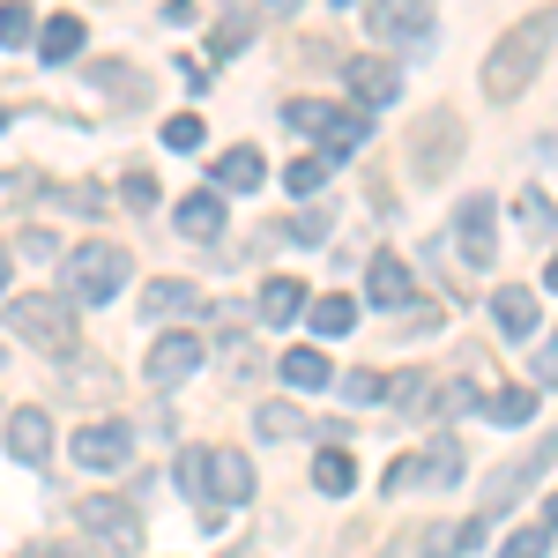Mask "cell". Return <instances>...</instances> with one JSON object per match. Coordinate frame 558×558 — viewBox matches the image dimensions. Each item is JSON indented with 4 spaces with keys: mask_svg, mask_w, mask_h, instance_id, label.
<instances>
[{
    "mask_svg": "<svg viewBox=\"0 0 558 558\" xmlns=\"http://www.w3.org/2000/svg\"><path fill=\"white\" fill-rule=\"evenodd\" d=\"M551 45H558V8H536L529 23H514L507 38L492 45V60H484V97H492V105H514L521 89L536 83V68L551 60Z\"/></svg>",
    "mask_w": 558,
    "mask_h": 558,
    "instance_id": "obj_1",
    "label": "cell"
},
{
    "mask_svg": "<svg viewBox=\"0 0 558 558\" xmlns=\"http://www.w3.org/2000/svg\"><path fill=\"white\" fill-rule=\"evenodd\" d=\"M134 260L128 246H112V239H83L75 254H68V305H112L128 291Z\"/></svg>",
    "mask_w": 558,
    "mask_h": 558,
    "instance_id": "obj_2",
    "label": "cell"
},
{
    "mask_svg": "<svg viewBox=\"0 0 558 558\" xmlns=\"http://www.w3.org/2000/svg\"><path fill=\"white\" fill-rule=\"evenodd\" d=\"M8 328L31 350H52V357H75V305L60 291H31V299H8Z\"/></svg>",
    "mask_w": 558,
    "mask_h": 558,
    "instance_id": "obj_3",
    "label": "cell"
},
{
    "mask_svg": "<svg viewBox=\"0 0 558 558\" xmlns=\"http://www.w3.org/2000/svg\"><path fill=\"white\" fill-rule=\"evenodd\" d=\"M75 529H83V536H97L112 558H128L134 544H142V514H134L128 499H105V492H89L83 507H75Z\"/></svg>",
    "mask_w": 558,
    "mask_h": 558,
    "instance_id": "obj_4",
    "label": "cell"
},
{
    "mask_svg": "<svg viewBox=\"0 0 558 558\" xmlns=\"http://www.w3.org/2000/svg\"><path fill=\"white\" fill-rule=\"evenodd\" d=\"M454 254L470 260V268L499 260V209H492V194H462V209H454Z\"/></svg>",
    "mask_w": 558,
    "mask_h": 558,
    "instance_id": "obj_5",
    "label": "cell"
},
{
    "mask_svg": "<svg viewBox=\"0 0 558 558\" xmlns=\"http://www.w3.org/2000/svg\"><path fill=\"white\" fill-rule=\"evenodd\" d=\"M202 336H186V328H165L157 343H149V357H142V373H149V387L165 395V387H179V380H194L202 373Z\"/></svg>",
    "mask_w": 558,
    "mask_h": 558,
    "instance_id": "obj_6",
    "label": "cell"
},
{
    "mask_svg": "<svg viewBox=\"0 0 558 558\" xmlns=\"http://www.w3.org/2000/svg\"><path fill=\"white\" fill-rule=\"evenodd\" d=\"M343 83H350V97H357V112H380V105L402 97V68H395L387 52H357V60H343Z\"/></svg>",
    "mask_w": 558,
    "mask_h": 558,
    "instance_id": "obj_7",
    "label": "cell"
},
{
    "mask_svg": "<svg viewBox=\"0 0 558 558\" xmlns=\"http://www.w3.org/2000/svg\"><path fill=\"white\" fill-rule=\"evenodd\" d=\"M128 454H134V425L128 417H97V425H83L75 432V462L83 470H128Z\"/></svg>",
    "mask_w": 558,
    "mask_h": 558,
    "instance_id": "obj_8",
    "label": "cell"
},
{
    "mask_svg": "<svg viewBox=\"0 0 558 558\" xmlns=\"http://www.w3.org/2000/svg\"><path fill=\"white\" fill-rule=\"evenodd\" d=\"M0 425H8V432H0L8 454H15L23 470H45V454H52V417H45V410H8Z\"/></svg>",
    "mask_w": 558,
    "mask_h": 558,
    "instance_id": "obj_9",
    "label": "cell"
},
{
    "mask_svg": "<svg viewBox=\"0 0 558 558\" xmlns=\"http://www.w3.org/2000/svg\"><path fill=\"white\" fill-rule=\"evenodd\" d=\"M365 31L380 45L417 52V45H432V8H365Z\"/></svg>",
    "mask_w": 558,
    "mask_h": 558,
    "instance_id": "obj_10",
    "label": "cell"
},
{
    "mask_svg": "<svg viewBox=\"0 0 558 558\" xmlns=\"http://www.w3.org/2000/svg\"><path fill=\"white\" fill-rule=\"evenodd\" d=\"M172 223H179V239H194V246H216V239H223V194H216V186H194V194H179Z\"/></svg>",
    "mask_w": 558,
    "mask_h": 558,
    "instance_id": "obj_11",
    "label": "cell"
},
{
    "mask_svg": "<svg viewBox=\"0 0 558 558\" xmlns=\"http://www.w3.org/2000/svg\"><path fill=\"white\" fill-rule=\"evenodd\" d=\"M209 499H223V507H246V499H254V462H246V447H209Z\"/></svg>",
    "mask_w": 558,
    "mask_h": 558,
    "instance_id": "obj_12",
    "label": "cell"
},
{
    "mask_svg": "<svg viewBox=\"0 0 558 558\" xmlns=\"http://www.w3.org/2000/svg\"><path fill=\"white\" fill-rule=\"evenodd\" d=\"M410 291H417L410 260H402V254H373V268H365V299L380 305V313H402V305H410Z\"/></svg>",
    "mask_w": 558,
    "mask_h": 558,
    "instance_id": "obj_13",
    "label": "cell"
},
{
    "mask_svg": "<svg viewBox=\"0 0 558 558\" xmlns=\"http://www.w3.org/2000/svg\"><path fill=\"white\" fill-rule=\"evenodd\" d=\"M492 320H499L507 343H529L536 320H544V305H536V291H521V283H499V291H492Z\"/></svg>",
    "mask_w": 558,
    "mask_h": 558,
    "instance_id": "obj_14",
    "label": "cell"
},
{
    "mask_svg": "<svg viewBox=\"0 0 558 558\" xmlns=\"http://www.w3.org/2000/svg\"><path fill=\"white\" fill-rule=\"evenodd\" d=\"M142 313L165 328V320H186V313H202V283H186V276H157L149 291H142Z\"/></svg>",
    "mask_w": 558,
    "mask_h": 558,
    "instance_id": "obj_15",
    "label": "cell"
},
{
    "mask_svg": "<svg viewBox=\"0 0 558 558\" xmlns=\"http://www.w3.org/2000/svg\"><path fill=\"white\" fill-rule=\"evenodd\" d=\"M260 179H268V157H260L254 142H239V149H223V157H216L209 186H216V194H254Z\"/></svg>",
    "mask_w": 558,
    "mask_h": 558,
    "instance_id": "obj_16",
    "label": "cell"
},
{
    "mask_svg": "<svg viewBox=\"0 0 558 558\" xmlns=\"http://www.w3.org/2000/svg\"><path fill=\"white\" fill-rule=\"evenodd\" d=\"M454 142H462L454 112H432L425 128H417V165H410V172H417V179H439V172H447V157H454Z\"/></svg>",
    "mask_w": 558,
    "mask_h": 558,
    "instance_id": "obj_17",
    "label": "cell"
},
{
    "mask_svg": "<svg viewBox=\"0 0 558 558\" xmlns=\"http://www.w3.org/2000/svg\"><path fill=\"white\" fill-rule=\"evenodd\" d=\"M283 120H291L299 134H313V142H336L350 112H343V105H328V97H283Z\"/></svg>",
    "mask_w": 558,
    "mask_h": 558,
    "instance_id": "obj_18",
    "label": "cell"
},
{
    "mask_svg": "<svg viewBox=\"0 0 558 558\" xmlns=\"http://www.w3.org/2000/svg\"><path fill=\"white\" fill-rule=\"evenodd\" d=\"M551 462H558V432H544V439H536V447L521 454L514 470H507V476H499V484H492V492H484V507H499V499H514L521 484H536V476L551 470Z\"/></svg>",
    "mask_w": 558,
    "mask_h": 558,
    "instance_id": "obj_19",
    "label": "cell"
},
{
    "mask_svg": "<svg viewBox=\"0 0 558 558\" xmlns=\"http://www.w3.org/2000/svg\"><path fill=\"white\" fill-rule=\"evenodd\" d=\"M305 305H313V291H305L299 276H268V283H260V320H268V328L305 320Z\"/></svg>",
    "mask_w": 558,
    "mask_h": 558,
    "instance_id": "obj_20",
    "label": "cell"
},
{
    "mask_svg": "<svg viewBox=\"0 0 558 558\" xmlns=\"http://www.w3.org/2000/svg\"><path fill=\"white\" fill-rule=\"evenodd\" d=\"M83 45H89L83 15H52V23L38 31V60H45V68H68V60H75Z\"/></svg>",
    "mask_w": 558,
    "mask_h": 558,
    "instance_id": "obj_21",
    "label": "cell"
},
{
    "mask_svg": "<svg viewBox=\"0 0 558 558\" xmlns=\"http://www.w3.org/2000/svg\"><path fill=\"white\" fill-rule=\"evenodd\" d=\"M89 89H97L105 105H142V97H149V83L134 75L128 60H105V68H89Z\"/></svg>",
    "mask_w": 558,
    "mask_h": 558,
    "instance_id": "obj_22",
    "label": "cell"
},
{
    "mask_svg": "<svg viewBox=\"0 0 558 558\" xmlns=\"http://www.w3.org/2000/svg\"><path fill=\"white\" fill-rule=\"evenodd\" d=\"M254 31H260L254 8H231V15H216V23H209V52H216V60H231V52L254 45Z\"/></svg>",
    "mask_w": 558,
    "mask_h": 558,
    "instance_id": "obj_23",
    "label": "cell"
},
{
    "mask_svg": "<svg viewBox=\"0 0 558 558\" xmlns=\"http://www.w3.org/2000/svg\"><path fill=\"white\" fill-rule=\"evenodd\" d=\"M305 320H313V336H328V343H336V336H350V328H357V299L328 291V299H313V305H305Z\"/></svg>",
    "mask_w": 558,
    "mask_h": 558,
    "instance_id": "obj_24",
    "label": "cell"
},
{
    "mask_svg": "<svg viewBox=\"0 0 558 558\" xmlns=\"http://www.w3.org/2000/svg\"><path fill=\"white\" fill-rule=\"evenodd\" d=\"M313 484H320L328 499H343L350 484H357V462H350V447H336V439H328V447L313 454Z\"/></svg>",
    "mask_w": 558,
    "mask_h": 558,
    "instance_id": "obj_25",
    "label": "cell"
},
{
    "mask_svg": "<svg viewBox=\"0 0 558 558\" xmlns=\"http://www.w3.org/2000/svg\"><path fill=\"white\" fill-rule=\"evenodd\" d=\"M417 462H425V484H462V439H454V432H439Z\"/></svg>",
    "mask_w": 558,
    "mask_h": 558,
    "instance_id": "obj_26",
    "label": "cell"
},
{
    "mask_svg": "<svg viewBox=\"0 0 558 558\" xmlns=\"http://www.w3.org/2000/svg\"><path fill=\"white\" fill-rule=\"evenodd\" d=\"M276 373H283V387H328V357L305 343V350H283V365H276Z\"/></svg>",
    "mask_w": 558,
    "mask_h": 558,
    "instance_id": "obj_27",
    "label": "cell"
},
{
    "mask_svg": "<svg viewBox=\"0 0 558 558\" xmlns=\"http://www.w3.org/2000/svg\"><path fill=\"white\" fill-rule=\"evenodd\" d=\"M484 410H492L499 425H536V387H499Z\"/></svg>",
    "mask_w": 558,
    "mask_h": 558,
    "instance_id": "obj_28",
    "label": "cell"
},
{
    "mask_svg": "<svg viewBox=\"0 0 558 558\" xmlns=\"http://www.w3.org/2000/svg\"><path fill=\"white\" fill-rule=\"evenodd\" d=\"M172 484L186 492V499H209V447H186L172 462Z\"/></svg>",
    "mask_w": 558,
    "mask_h": 558,
    "instance_id": "obj_29",
    "label": "cell"
},
{
    "mask_svg": "<svg viewBox=\"0 0 558 558\" xmlns=\"http://www.w3.org/2000/svg\"><path fill=\"white\" fill-rule=\"evenodd\" d=\"M514 216H521V231H529V239H551V231H558V209L544 202V194H536V186H521Z\"/></svg>",
    "mask_w": 558,
    "mask_h": 558,
    "instance_id": "obj_30",
    "label": "cell"
},
{
    "mask_svg": "<svg viewBox=\"0 0 558 558\" xmlns=\"http://www.w3.org/2000/svg\"><path fill=\"white\" fill-rule=\"evenodd\" d=\"M328 186V157H299V165H283V194H299V202H313Z\"/></svg>",
    "mask_w": 558,
    "mask_h": 558,
    "instance_id": "obj_31",
    "label": "cell"
},
{
    "mask_svg": "<svg viewBox=\"0 0 558 558\" xmlns=\"http://www.w3.org/2000/svg\"><path fill=\"white\" fill-rule=\"evenodd\" d=\"M254 425H260V439H299L305 417L291 410V402H260V417H254Z\"/></svg>",
    "mask_w": 558,
    "mask_h": 558,
    "instance_id": "obj_32",
    "label": "cell"
},
{
    "mask_svg": "<svg viewBox=\"0 0 558 558\" xmlns=\"http://www.w3.org/2000/svg\"><path fill=\"white\" fill-rule=\"evenodd\" d=\"M223 373L231 380H260V350L246 336H223Z\"/></svg>",
    "mask_w": 558,
    "mask_h": 558,
    "instance_id": "obj_33",
    "label": "cell"
},
{
    "mask_svg": "<svg viewBox=\"0 0 558 558\" xmlns=\"http://www.w3.org/2000/svg\"><path fill=\"white\" fill-rule=\"evenodd\" d=\"M544 544H551V529H544V521H529V529H514V536L499 544V558H544Z\"/></svg>",
    "mask_w": 558,
    "mask_h": 558,
    "instance_id": "obj_34",
    "label": "cell"
},
{
    "mask_svg": "<svg viewBox=\"0 0 558 558\" xmlns=\"http://www.w3.org/2000/svg\"><path fill=\"white\" fill-rule=\"evenodd\" d=\"M31 38H38L31 8H23V0H8V8H0V45H31Z\"/></svg>",
    "mask_w": 558,
    "mask_h": 558,
    "instance_id": "obj_35",
    "label": "cell"
},
{
    "mask_svg": "<svg viewBox=\"0 0 558 558\" xmlns=\"http://www.w3.org/2000/svg\"><path fill=\"white\" fill-rule=\"evenodd\" d=\"M417 484H425V462H417V454H395V462H387V492H395V499L417 492Z\"/></svg>",
    "mask_w": 558,
    "mask_h": 558,
    "instance_id": "obj_36",
    "label": "cell"
},
{
    "mask_svg": "<svg viewBox=\"0 0 558 558\" xmlns=\"http://www.w3.org/2000/svg\"><path fill=\"white\" fill-rule=\"evenodd\" d=\"M165 149H202V120L194 112H172L165 120Z\"/></svg>",
    "mask_w": 558,
    "mask_h": 558,
    "instance_id": "obj_37",
    "label": "cell"
},
{
    "mask_svg": "<svg viewBox=\"0 0 558 558\" xmlns=\"http://www.w3.org/2000/svg\"><path fill=\"white\" fill-rule=\"evenodd\" d=\"M120 202H128V209H157V179L128 172V179H120Z\"/></svg>",
    "mask_w": 558,
    "mask_h": 558,
    "instance_id": "obj_38",
    "label": "cell"
},
{
    "mask_svg": "<svg viewBox=\"0 0 558 558\" xmlns=\"http://www.w3.org/2000/svg\"><path fill=\"white\" fill-rule=\"evenodd\" d=\"M291 239H299V246H320V239H328V209H299L291 216Z\"/></svg>",
    "mask_w": 558,
    "mask_h": 558,
    "instance_id": "obj_39",
    "label": "cell"
},
{
    "mask_svg": "<svg viewBox=\"0 0 558 558\" xmlns=\"http://www.w3.org/2000/svg\"><path fill=\"white\" fill-rule=\"evenodd\" d=\"M380 395H387L380 373H350V380H343V402H380Z\"/></svg>",
    "mask_w": 558,
    "mask_h": 558,
    "instance_id": "obj_40",
    "label": "cell"
},
{
    "mask_svg": "<svg viewBox=\"0 0 558 558\" xmlns=\"http://www.w3.org/2000/svg\"><path fill=\"white\" fill-rule=\"evenodd\" d=\"M462 551V529H425V551L417 558H454Z\"/></svg>",
    "mask_w": 558,
    "mask_h": 558,
    "instance_id": "obj_41",
    "label": "cell"
},
{
    "mask_svg": "<svg viewBox=\"0 0 558 558\" xmlns=\"http://www.w3.org/2000/svg\"><path fill=\"white\" fill-rule=\"evenodd\" d=\"M529 365H536V387H558V336H551V343H544V350H536Z\"/></svg>",
    "mask_w": 558,
    "mask_h": 558,
    "instance_id": "obj_42",
    "label": "cell"
},
{
    "mask_svg": "<svg viewBox=\"0 0 558 558\" xmlns=\"http://www.w3.org/2000/svg\"><path fill=\"white\" fill-rule=\"evenodd\" d=\"M52 246H60L52 231H23V246H15V254H31V260H52Z\"/></svg>",
    "mask_w": 558,
    "mask_h": 558,
    "instance_id": "obj_43",
    "label": "cell"
},
{
    "mask_svg": "<svg viewBox=\"0 0 558 558\" xmlns=\"http://www.w3.org/2000/svg\"><path fill=\"white\" fill-rule=\"evenodd\" d=\"M172 68H179V83L194 89V97H202V89H209V68H202V60H172Z\"/></svg>",
    "mask_w": 558,
    "mask_h": 558,
    "instance_id": "obj_44",
    "label": "cell"
},
{
    "mask_svg": "<svg viewBox=\"0 0 558 558\" xmlns=\"http://www.w3.org/2000/svg\"><path fill=\"white\" fill-rule=\"evenodd\" d=\"M31 186H38L31 172H0V194H8V202H31Z\"/></svg>",
    "mask_w": 558,
    "mask_h": 558,
    "instance_id": "obj_45",
    "label": "cell"
},
{
    "mask_svg": "<svg viewBox=\"0 0 558 558\" xmlns=\"http://www.w3.org/2000/svg\"><path fill=\"white\" fill-rule=\"evenodd\" d=\"M8 276H15V246H0V291H8Z\"/></svg>",
    "mask_w": 558,
    "mask_h": 558,
    "instance_id": "obj_46",
    "label": "cell"
},
{
    "mask_svg": "<svg viewBox=\"0 0 558 558\" xmlns=\"http://www.w3.org/2000/svg\"><path fill=\"white\" fill-rule=\"evenodd\" d=\"M544 529H558V492H551V499H544Z\"/></svg>",
    "mask_w": 558,
    "mask_h": 558,
    "instance_id": "obj_47",
    "label": "cell"
},
{
    "mask_svg": "<svg viewBox=\"0 0 558 558\" xmlns=\"http://www.w3.org/2000/svg\"><path fill=\"white\" fill-rule=\"evenodd\" d=\"M223 558H260V544H231V551H223Z\"/></svg>",
    "mask_w": 558,
    "mask_h": 558,
    "instance_id": "obj_48",
    "label": "cell"
},
{
    "mask_svg": "<svg viewBox=\"0 0 558 558\" xmlns=\"http://www.w3.org/2000/svg\"><path fill=\"white\" fill-rule=\"evenodd\" d=\"M31 558H75V551H60V544H45V551H31Z\"/></svg>",
    "mask_w": 558,
    "mask_h": 558,
    "instance_id": "obj_49",
    "label": "cell"
},
{
    "mask_svg": "<svg viewBox=\"0 0 558 558\" xmlns=\"http://www.w3.org/2000/svg\"><path fill=\"white\" fill-rule=\"evenodd\" d=\"M544 283H551V291H558V254H551V268H544Z\"/></svg>",
    "mask_w": 558,
    "mask_h": 558,
    "instance_id": "obj_50",
    "label": "cell"
},
{
    "mask_svg": "<svg viewBox=\"0 0 558 558\" xmlns=\"http://www.w3.org/2000/svg\"><path fill=\"white\" fill-rule=\"evenodd\" d=\"M0 365H8V343H0Z\"/></svg>",
    "mask_w": 558,
    "mask_h": 558,
    "instance_id": "obj_51",
    "label": "cell"
},
{
    "mask_svg": "<svg viewBox=\"0 0 558 558\" xmlns=\"http://www.w3.org/2000/svg\"><path fill=\"white\" fill-rule=\"evenodd\" d=\"M0 128H8V112H0Z\"/></svg>",
    "mask_w": 558,
    "mask_h": 558,
    "instance_id": "obj_52",
    "label": "cell"
}]
</instances>
